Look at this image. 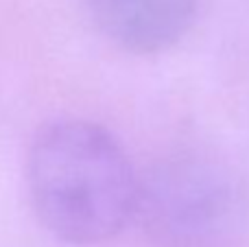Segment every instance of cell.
<instances>
[{"label":"cell","mask_w":249,"mask_h":247,"mask_svg":"<svg viewBox=\"0 0 249 247\" xmlns=\"http://www.w3.org/2000/svg\"><path fill=\"white\" fill-rule=\"evenodd\" d=\"M26 188L39 223L72 245L121 234L138 212V179L123 144L90 121H55L35 134Z\"/></svg>","instance_id":"obj_1"},{"label":"cell","mask_w":249,"mask_h":247,"mask_svg":"<svg viewBox=\"0 0 249 247\" xmlns=\"http://www.w3.org/2000/svg\"><path fill=\"white\" fill-rule=\"evenodd\" d=\"M99 29L138 55L173 48L195 24L199 0H88Z\"/></svg>","instance_id":"obj_3"},{"label":"cell","mask_w":249,"mask_h":247,"mask_svg":"<svg viewBox=\"0 0 249 247\" xmlns=\"http://www.w3.org/2000/svg\"><path fill=\"white\" fill-rule=\"evenodd\" d=\"M138 212L158 247H245L249 182L219 153L184 149L140 179Z\"/></svg>","instance_id":"obj_2"}]
</instances>
